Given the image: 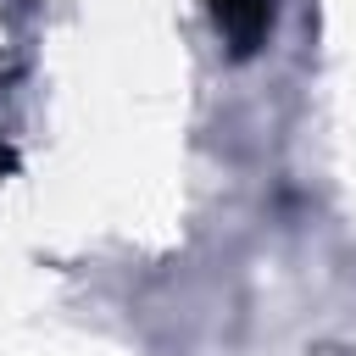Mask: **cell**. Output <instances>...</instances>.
Returning <instances> with one entry per match:
<instances>
[{
	"label": "cell",
	"mask_w": 356,
	"mask_h": 356,
	"mask_svg": "<svg viewBox=\"0 0 356 356\" xmlns=\"http://www.w3.org/2000/svg\"><path fill=\"white\" fill-rule=\"evenodd\" d=\"M211 17H217V28H222L228 50H234V56H250V50L261 44L267 22H273V0H211Z\"/></svg>",
	"instance_id": "cell-1"
},
{
	"label": "cell",
	"mask_w": 356,
	"mask_h": 356,
	"mask_svg": "<svg viewBox=\"0 0 356 356\" xmlns=\"http://www.w3.org/2000/svg\"><path fill=\"white\" fill-rule=\"evenodd\" d=\"M0 172H11V150H0Z\"/></svg>",
	"instance_id": "cell-2"
}]
</instances>
